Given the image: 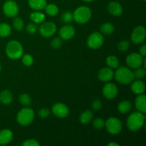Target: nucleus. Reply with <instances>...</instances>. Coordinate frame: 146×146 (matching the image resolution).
I'll return each instance as SVG.
<instances>
[{"mask_svg":"<svg viewBox=\"0 0 146 146\" xmlns=\"http://www.w3.org/2000/svg\"><path fill=\"white\" fill-rule=\"evenodd\" d=\"M145 115L141 112L132 113L127 119V127L133 132L139 131L144 125L145 123Z\"/></svg>","mask_w":146,"mask_h":146,"instance_id":"1","label":"nucleus"},{"mask_svg":"<svg viewBox=\"0 0 146 146\" xmlns=\"http://www.w3.org/2000/svg\"><path fill=\"white\" fill-rule=\"evenodd\" d=\"M115 72V78L116 81L123 85H128L132 83L134 80L133 72L127 67H120Z\"/></svg>","mask_w":146,"mask_h":146,"instance_id":"2","label":"nucleus"},{"mask_svg":"<svg viewBox=\"0 0 146 146\" xmlns=\"http://www.w3.org/2000/svg\"><path fill=\"white\" fill-rule=\"evenodd\" d=\"M24 49L21 43L18 41H9L6 46V54L9 58L11 59H18L23 55Z\"/></svg>","mask_w":146,"mask_h":146,"instance_id":"3","label":"nucleus"},{"mask_svg":"<svg viewBox=\"0 0 146 146\" xmlns=\"http://www.w3.org/2000/svg\"><path fill=\"white\" fill-rule=\"evenodd\" d=\"M92 12L91 9L86 6H81L77 8L73 14V19L78 24H86L91 18Z\"/></svg>","mask_w":146,"mask_h":146,"instance_id":"4","label":"nucleus"},{"mask_svg":"<svg viewBox=\"0 0 146 146\" xmlns=\"http://www.w3.org/2000/svg\"><path fill=\"white\" fill-rule=\"evenodd\" d=\"M34 118V112L31 108H24L19 111L17 116V121L21 125H28L32 123Z\"/></svg>","mask_w":146,"mask_h":146,"instance_id":"5","label":"nucleus"},{"mask_svg":"<svg viewBox=\"0 0 146 146\" xmlns=\"http://www.w3.org/2000/svg\"><path fill=\"white\" fill-rule=\"evenodd\" d=\"M105 126L108 132L112 135H118L122 131V123L115 117H110L105 122Z\"/></svg>","mask_w":146,"mask_h":146,"instance_id":"6","label":"nucleus"},{"mask_svg":"<svg viewBox=\"0 0 146 146\" xmlns=\"http://www.w3.org/2000/svg\"><path fill=\"white\" fill-rule=\"evenodd\" d=\"M104 36L98 31L93 32L87 39V45L91 49H98L104 44Z\"/></svg>","mask_w":146,"mask_h":146,"instance_id":"7","label":"nucleus"},{"mask_svg":"<svg viewBox=\"0 0 146 146\" xmlns=\"http://www.w3.org/2000/svg\"><path fill=\"white\" fill-rule=\"evenodd\" d=\"M40 34L45 38H48L54 35L56 31V26L54 22L46 21L41 24L38 29Z\"/></svg>","mask_w":146,"mask_h":146,"instance_id":"8","label":"nucleus"},{"mask_svg":"<svg viewBox=\"0 0 146 146\" xmlns=\"http://www.w3.org/2000/svg\"><path fill=\"white\" fill-rule=\"evenodd\" d=\"M19 6L17 2L12 0H8L3 5V11L7 17H14L19 13Z\"/></svg>","mask_w":146,"mask_h":146,"instance_id":"9","label":"nucleus"},{"mask_svg":"<svg viewBox=\"0 0 146 146\" xmlns=\"http://www.w3.org/2000/svg\"><path fill=\"white\" fill-rule=\"evenodd\" d=\"M126 64L128 66L131 68H138L141 67L143 63V58L142 56L138 53H132L128 55L126 58Z\"/></svg>","mask_w":146,"mask_h":146,"instance_id":"10","label":"nucleus"},{"mask_svg":"<svg viewBox=\"0 0 146 146\" xmlns=\"http://www.w3.org/2000/svg\"><path fill=\"white\" fill-rule=\"evenodd\" d=\"M146 36L145 28L143 26L135 27L131 34V40L135 44H139L145 40Z\"/></svg>","mask_w":146,"mask_h":146,"instance_id":"11","label":"nucleus"},{"mask_svg":"<svg viewBox=\"0 0 146 146\" xmlns=\"http://www.w3.org/2000/svg\"><path fill=\"white\" fill-rule=\"evenodd\" d=\"M52 113L56 117L64 118L69 114V109L68 106L62 103H56L52 106Z\"/></svg>","mask_w":146,"mask_h":146,"instance_id":"12","label":"nucleus"},{"mask_svg":"<svg viewBox=\"0 0 146 146\" xmlns=\"http://www.w3.org/2000/svg\"><path fill=\"white\" fill-rule=\"evenodd\" d=\"M118 93V87L113 83H108L103 88V94L107 99H113L117 96Z\"/></svg>","mask_w":146,"mask_h":146,"instance_id":"13","label":"nucleus"},{"mask_svg":"<svg viewBox=\"0 0 146 146\" xmlns=\"http://www.w3.org/2000/svg\"><path fill=\"white\" fill-rule=\"evenodd\" d=\"M58 34L61 39L69 40L74 36L76 34V30L72 26L66 25L60 29Z\"/></svg>","mask_w":146,"mask_h":146,"instance_id":"14","label":"nucleus"},{"mask_svg":"<svg viewBox=\"0 0 146 146\" xmlns=\"http://www.w3.org/2000/svg\"><path fill=\"white\" fill-rule=\"evenodd\" d=\"M113 76V71L112 68H109V67L101 68L98 74V79L101 81H104V82H108V81H111Z\"/></svg>","mask_w":146,"mask_h":146,"instance_id":"15","label":"nucleus"},{"mask_svg":"<svg viewBox=\"0 0 146 146\" xmlns=\"http://www.w3.org/2000/svg\"><path fill=\"white\" fill-rule=\"evenodd\" d=\"M108 11L114 17H119L123 13V7L118 1H111L108 5Z\"/></svg>","mask_w":146,"mask_h":146,"instance_id":"16","label":"nucleus"},{"mask_svg":"<svg viewBox=\"0 0 146 146\" xmlns=\"http://www.w3.org/2000/svg\"><path fill=\"white\" fill-rule=\"evenodd\" d=\"M13 139V133L9 129H4L0 131V145H6Z\"/></svg>","mask_w":146,"mask_h":146,"instance_id":"17","label":"nucleus"},{"mask_svg":"<svg viewBox=\"0 0 146 146\" xmlns=\"http://www.w3.org/2000/svg\"><path fill=\"white\" fill-rule=\"evenodd\" d=\"M145 90V84L142 81L137 79L136 81H132L131 83V91L135 94H143Z\"/></svg>","mask_w":146,"mask_h":146,"instance_id":"18","label":"nucleus"},{"mask_svg":"<svg viewBox=\"0 0 146 146\" xmlns=\"http://www.w3.org/2000/svg\"><path fill=\"white\" fill-rule=\"evenodd\" d=\"M135 107L140 112L145 113L146 112V96L143 94H139L135 101Z\"/></svg>","mask_w":146,"mask_h":146,"instance_id":"19","label":"nucleus"},{"mask_svg":"<svg viewBox=\"0 0 146 146\" xmlns=\"http://www.w3.org/2000/svg\"><path fill=\"white\" fill-rule=\"evenodd\" d=\"M29 5L34 11H41L46 6V0H29Z\"/></svg>","mask_w":146,"mask_h":146,"instance_id":"20","label":"nucleus"},{"mask_svg":"<svg viewBox=\"0 0 146 146\" xmlns=\"http://www.w3.org/2000/svg\"><path fill=\"white\" fill-rule=\"evenodd\" d=\"M13 101V95L8 90H4L0 94V101L4 105H9Z\"/></svg>","mask_w":146,"mask_h":146,"instance_id":"21","label":"nucleus"},{"mask_svg":"<svg viewBox=\"0 0 146 146\" xmlns=\"http://www.w3.org/2000/svg\"><path fill=\"white\" fill-rule=\"evenodd\" d=\"M93 118H94V113H93L92 111L87 110V111L82 112V113L81 114L79 117V120L81 123L86 125V124L89 123L91 120L93 119Z\"/></svg>","mask_w":146,"mask_h":146,"instance_id":"22","label":"nucleus"},{"mask_svg":"<svg viewBox=\"0 0 146 146\" xmlns=\"http://www.w3.org/2000/svg\"><path fill=\"white\" fill-rule=\"evenodd\" d=\"M30 19L35 24H40L44 21L45 15L39 11H35L30 14Z\"/></svg>","mask_w":146,"mask_h":146,"instance_id":"23","label":"nucleus"},{"mask_svg":"<svg viewBox=\"0 0 146 146\" xmlns=\"http://www.w3.org/2000/svg\"><path fill=\"white\" fill-rule=\"evenodd\" d=\"M131 108H132L131 103L126 100L121 101L118 105V110L121 113H126L131 109Z\"/></svg>","mask_w":146,"mask_h":146,"instance_id":"24","label":"nucleus"},{"mask_svg":"<svg viewBox=\"0 0 146 146\" xmlns=\"http://www.w3.org/2000/svg\"><path fill=\"white\" fill-rule=\"evenodd\" d=\"M11 28L7 23H1L0 24V37L5 38L9 36L11 34Z\"/></svg>","mask_w":146,"mask_h":146,"instance_id":"25","label":"nucleus"},{"mask_svg":"<svg viewBox=\"0 0 146 146\" xmlns=\"http://www.w3.org/2000/svg\"><path fill=\"white\" fill-rule=\"evenodd\" d=\"M106 64L111 68H117L119 66V60L115 56H109L106 58Z\"/></svg>","mask_w":146,"mask_h":146,"instance_id":"26","label":"nucleus"},{"mask_svg":"<svg viewBox=\"0 0 146 146\" xmlns=\"http://www.w3.org/2000/svg\"><path fill=\"white\" fill-rule=\"evenodd\" d=\"M114 29H115V27L113 24L109 22L104 23L101 27V31L103 34H106V35H109L113 33Z\"/></svg>","mask_w":146,"mask_h":146,"instance_id":"27","label":"nucleus"},{"mask_svg":"<svg viewBox=\"0 0 146 146\" xmlns=\"http://www.w3.org/2000/svg\"><path fill=\"white\" fill-rule=\"evenodd\" d=\"M44 9L46 10V13L51 17H54V16L57 15L58 13V7L54 4H49L48 5L46 4Z\"/></svg>","mask_w":146,"mask_h":146,"instance_id":"28","label":"nucleus"},{"mask_svg":"<svg viewBox=\"0 0 146 146\" xmlns=\"http://www.w3.org/2000/svg\"><path fill=\"white\" fill-rule=\"evenodd\" d=\"M19 101L22 105L29 106L31 104V98L27 94H22L19 96Z\"/></svg>","mask_w":146,"mask_h":146,"instance_id":"29","label":"nucleus"},{"mask_svg":"<svg viewBox=\"0 0 146 146\" xmlns=\"http://www.w3.org/2000/svg\"><path fill=\"white\" fill-rule=\"evenodd\" d=\"M146 71L145 68H141L139 67L138 68H135V71L133 72L134 78H136V79L141 80L145 76Z\"/></svg>","mask_w":146,"mask_h":146,"instance_id":"30","label":"nucleus"},{"mask_svg":"<svg viewBox=\"0 0 146 146\" xmlns=\"http://www.w3.org/2000/svg\"><path fill=\"white\" fill-rule=\"evenodd\" d=\"M13 27L17 31H21L24 27V21L19 17H17L13 21Z\"/></svg>","mask_w":146,"mask_h":146,"instance_id":"31","label":"nucleus"},{"mask_svg":"<svg viewBox=\"0 0 146 146\" xmlns=\"http://www.w3.org/2000/svg\"><path fill=\"white\" fill-rule=\"evenodd\" d=\"M23 64L26 66H30L34 63V58L32 56L29 54H26L24 55H22V58H21Z\"/></svg>","mask_w":146,"mask_h":146,"instance_id":"32","label":"nucleus"},{"mask_svg":"<svg viewBox=\"0 0 146 146\" xmlns=\"http://www.w3.org/2000/svg\"><path fill=\"white\" fill-rule=\"evenodd\" d=\"M93 126L96 130H101L105 127V121L101 118H97L93 121Z\"/></svg>","mask_w":146,"mask_h":146,"instance_id":"33","label":"nucleus"},{"mask_svg":"<svg viewBox=\"0 0 146 146\" xmlns=\"http://www.w3.org/2000/svg\"><path fill=\"white\" fill-rule=\"evenodd\" d=\"M61 19L64 23H66V24L70 23L72 21V19H73V14L71 11H65L61 15Z\"/></svg>","mask_w":146,"mask_h":146,"instance_id":"34","label":"nucleus"},{"mask_svg":"<svg viewBox=\"0 0 146 146\" xmlns=\"http://www.w3.org/2000/svg\"><path fill=\"white\" fill-rule=\"evenodd\" d=\"M130 44L128 41H125V40H123V41H120L119 44H118V48L120 51H125L128 50V48H129Z\"/></svg>","mask_w":146,"mask_h":146,"instance_id":"35","label":"nucleus"},{"mask_svg":"<svg viewBox=\"0 0 146 146\" xmlns=\"http://www.w3.org/2000/svg\"><path fill=\"white\" fill-rule=\"evenodd\" d=\"M51 46L53 47L55 49H58L62 45V41H61V38L59 37H56V38H53L52 41L51 42Z\"/></svg>","mask_w":146,"mask_h":146,"instance_id":"36","label":"nucleus"},{"mask_svg":"<svg viewBox=\"0 0 146 146\" xmlns=\"http://www.w3.org/2000/svg\"><path fill=\"white\" fill-rule=\"evenodd\" d=\"M27 31L30 34H34L37 32V30H38V27L35 24H33V23H30L27 26Z\"/></svg>","mask_w":146,"mask_h":146,"instance_id":"37","label":"nucleus"},{"mask_svg":"<svg viewBox=\"0 0 146 146\" xmlns=\"http://www.w3.org/2000/svg\"><path fill=\"white\" fill-rule=\"evenodd\" d=\"M39 143L35 139H28L24 141L22 146H39Z\"/></svg>","mask_w":146,"mask_h":146,"instance_id":"38","label":"nucleus"},{"mask_svg":"<svg viewBox=\"0 0 146 146\" xmlns=\"http://www.w3.org/2000/svg\"><path fill=\"white\" fill-rule=\"evenodd\" d=\"M91 106H92L93 109L95 110V111H98L102 108V103H101V100L95 99L93 101Z\"/></svg>","mask_w":146,"mask_h":146,"instance_id":"39","label":"nucleus"},{"mask_svg":"<svg viewBox=\"0 0 146 146\" xmlns=\"http://www.w3.org/2000/svg\"><path fill=\"white\" fill-rule=\"evenodd\" d=\"M50 115L49 110L47 108H41L39 111H38V115L41 118H48V115Z\"/></svg>","mask_w":146,"mask_h":146,"instance_id":"40","label":"nucleus"},{"mask_svg":"<svg viewBox=\"0 0 146 146\" xmlns=\"http://www.w3.org/2000/svg\"><path fill=\"white\" fill-rule=\"evenodd\" d=\"M140 54L143 57L145 56H146V45L145 44H143L142 46L140 48Z\"/></svg>","mask_w":146,"mask_h":146,"instance_id":"41","label":"nucleus"},{"mask_svg":"<svg viewBox=\"0 0 146 146\" xmlns=\"http://www.w3.org/2000/svg\"><path fill=\"white\" fill-rule=\"evenodd\" d=\"M108 146H119L120 145L118 143H108Z\"/></svg>","mask_w":146,"mask_h":146,"instance_id":"42","label":"nucleus"},{"mask_svg":"<svg viewBox=\"0 0 146 146\" xmlns=\"http://www.w3.org/2000/svg\"><path fill=\"white\" fill-rule=\"evenodd\" d=\"M84 1H86V2H91V1H94V0H84Z\"/></svg>","mask_w":146,"mask_h":146,"instance_id":"43","label":"nucleus"},{"mask_svg":"<svg viewBox=\"0 0 146 146\" xmlns=\"http://www.w3.org/2000/svg\"><path fill=\"white\" fill-rule=\"evenodd\" d=\"M1 71V64H0V71Z\"/></svg>","mask_w":146,"mask_h":146,"instance_id":"44","label":"nucleus"},{"mask_svg":"<svg viewBox=\"0 0 146 146\" xmlns=\"http://www.w3.org/2000/svg\"><path fill=\"white\" fill-rule=\"evenodd\" d=\"M143 1H145V0H143Z\"/></svg>","mask_w":146,"mask_h":146,"instance_id":"45","label":"nucleus"}]
</instances>
